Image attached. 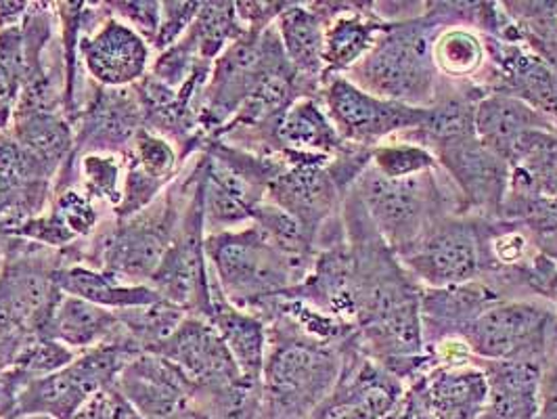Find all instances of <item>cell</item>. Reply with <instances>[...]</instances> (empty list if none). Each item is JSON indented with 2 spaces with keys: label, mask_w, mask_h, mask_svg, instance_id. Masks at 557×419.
Wrapping results in <instances>:
<instances>
[{
  "label": "cell",
  "mask_w": 557,
  "mask_h": 419,
  "mask_svg": "<svg viewBox=\"0 0 557 419\" xmlns=\"http://www.w3.org/2000/svg\"><path fill=\"white\" fill-rule=\"evenodd\" d=\"M478 2H423L418 15L388 22L375 47L346 76L362 90L413 108H430L443 76L434 63V42L448 28H472Z\"/></svg>",
  "instance_id": "1"
},
{
  "label": "cell",
  "mask_w": 557,
  "mask_h": 419,
  "mask_svg": "<svg viewBox=\"0 0 557 419\" xmlns=\"http://www.w3.org/2000/svg\"><path fill=\"white\" fill-rule=\"evenodd\" d=\"M269 346L256 419H314L342 373V346L305 334L283 315L267 319Z\"/></svg>",
  "instance_id": "2"
},
{
  "label": "cell",
  "mask_w": 557,
  "mask_h": 419,
  "mask_svg": "<svg viewBox=\"0 0 557 419\" xmlns=\"http://www.w3.org/2000/svg\"><path fill=\"white\" fill-rule=\"evenodd\" d=\"M197 160L185 178H176L166 194L131 219L99 224L88 244H74L76 264L97 269L128 285H149L176 235L183 212L194 194Z\"/></svg>",
  "instance_id": "3"
},
{
  "label": "cell",
  "mask_w": 557,
  "mask_h": 419,
  "mask_svg": "<svg viewBox=\"0 0 557 419\" xmlns=\"http://www.w3.org/2000/svg\"><path fill=\"white\" fill-rule=\"evenodd\" d=\"M352 189L396 256L413 248L443 219L470 214L441 167L407 178H388L369 167Z\"/></svg>",
  "instance_id": "4"
},
{
  "label": "cell",
  "mask_w": 557,
  "mask_h": 419,
  "mask_svg": "<svg viewBox=\"0 0 557 419\" xmlns=\"http://www.w3.org/2000/svg\"><path fill=\"white\" fill-rule=\"evenodd\" d=\"M206 258L226 303L250 312L305 280L253 223L206 235Z\"/></svg>",
  "instance_id": "5"
},
{
  "label": "cell",
  "mask_w": 557,
  "mask_h": 419,
  "mask_svg": "<svg viewBox=\"0 0 557 419\" xmlns=\"http://www.w3.org/2000/svg\"><path fill=\"white\" fill-rule=\"evenodd\" d=\"M457 340L482 361L549 365L557 357V308L543 298L503 300L480 312Z\"/></svg>",
  "instance_id": "6"
},
{
  "label": "cell",
  "mask_w": 557,
  "mask_h": 419,
  "mask_svg": "<svg viewBox=\"0 0 557 419\" xmlns=\"http://www.w3.org/2000/svg\"><path fill=\"white\" fill-rule=\"evenodd\" d=\"M139 353L124 344H106L78 353V357L55 373L34 378L17 394L13 416L74 419L99 392L115 386L120 371Z\"/></svg>",
  "instance_id": "7"
},
{
  "label": "cell",
  "mask_w": 557,
  "mask_h": 419,
  "mask_svg": "<svg viewBox=\"0 0 557 419\" xmlns=\"http://www.w3.org/2000/svg\"><path fill=\"white\" fill-rule=\"evenodd\" d=\"M398 260L425 289L480 280L486 271L484 219L472 214L443 219Z\"/></svg>",
  "instance_id": "8"
},
{
  "label": "cell",
  "mask_w": 557,
  "mask_h": 419,
  "mask_svg": "<svg viewBox=\"0 0 557 419\" xmlns=\"http://www.w3.org/2000/svg\"><path fill=\"white\" fill-rule=\"evenodd\" d=\"M201 172L197 160L194 194L183 212L176 235L162 264L149 281L162 300L183 308L187 315L210 319L212 315V275L206 258V219L201 204Z\"/></svg>",
  "instance_id": "9"
},
{
  "label": "cell",
  "mask_w": 557,
  "mask_h": 419,
  "mask_svg": "<svg viewBox=\"0 0 557 419\" xmlns=\"http://www.w3.org/2000/svg\"><path fill=\"white\" fill-rule=\"evenodd\" d=\"M281 51L275 24L264 32H246L224 49L212 65L199 103V126L206 137H212L233 120Z\"/></svg>",
  "instance_id": "10"
},
{
  "label": "cell",
  "mask_w": 557,
  "mask_h": 419,
  "mask_svg": "<svg viewBox=\"0 0 557 419\" xmlns=\"http://www.w3.org/2000/svg\"><path fill=\"white\" fill-rule=\"evenodd\" d=\"M321 103L339 137L362 149H373L425 122L428 110L375 97L348 76H330L323 83Z\"/></svg>",
  "instance_id": "11"
},
{
  "label": "cell",
  "mask_w": 557,
  "mask_h": 419,
  "mask_svg": "<svg viewBox=\"0 0 557 419\" xmlns=\"http://www.w3.org/2000/svg\"><path fill=\"white\" fill-rule=\"evenodd\" d=\"M407 386L382 365L364 357L357 334L342 344V373L314 419H384Z\"/></svg>",
  "instance_id": "12"
},
{
  "label": "cell",
  "mask_w": 557,
  "mask_h": 419,
  "mask_svg": "<svg viewBox=\"0 0 557 419\" xmlns=\"http://www.w3.org/2000/svg\"><path fill=\"white\" fill-rule=\"evenodd\" d=\"M438 167L457 187L472 217L502 219L511 168L475 135L446 140L432 149Z\"/></svg>",
  "instance_id": "13"
},
{
  "label": "cell",
  "mask_w": 557,
  "mask_h": 419,
  "mask_svg": "<svg viewBox=\"0 0 557 419\" xmlns=\"http://www.w3.org/2000/svg\"><path fill=\"white\" fill-rule=\"evenodd\" d=\"M74 124V153L59 176H67L74 164L88 153L124 156L145 128V115L133 86H97Z\"/></svg>",
  "instance_id": "14"
},
{
  "label": "cell",
  "mask_w": 557,
  "mask_h": 419,
  "mask_svg": "<svg viewBox=\"0 0 557 419\" xmlns=\"http://www.w3.org/2000/svg\"><path fill=\"white\" fill-rule=\"evenodd\" d=\"M153 353L176 365L194 382L197 394H223L253 386L242 375L223 337L203 317L187 315L178 330Z\"/></svg>",
  "instance_id": "15"
},
{
  "label": "cell",
  "mask_w": 557,
  "mask_h": 419,
  "mask_svg": "<svg viewBox=\"0 0 557 419\" xmlns=\"http://www.w3.org/2000/svg\"><path fill=\"white\" fill-rule=\"evenodd\" d=\"M113 389L147 419H174L191 409L197 394L194 382L156 353H139L131 359Z\"/></svg>",
  "instance_id": "16"
},
{
  "label": "cell",
  "mask_w": 557,
  "mask_h": 419,
  "mask_svg": "<svg viewBox=\"0 0 557 419\" xmlns=\"http://www.w3.org/2000/svg\"><path fill=\"white\" fill-rule=\"evenodd\" d=\"M78 57L88 78L103 88L135 86L151 67V47L113 15L99 28L84 32Z\"/></svg>",
  "instance_id": "17"
},
{
  "label": "cell",
  "mask_w": 557,
  "mask_h": 419,
  "mask_svg": "<svg viewBox=\"0 0 557 419\" xmlns=\"http://www.w3.org/2000/svg\"><path fill=\"white\" fill-rule=\"evenodd\" d=\"M346 192L335 181L330 164H287L269 187L267 199L292 214L317 239L327 224L339 217Z\"/></svg>",
  "instance_id": "18"
},
{
  "label": "cell",
  "mask_w": 557,
  "mask_h": 419,
  "mask_svg": "<svg viewBox=\"0 0 557 419\" xmlns=\"http://www.w3.org/2000/svg\"><path fill=\"white\" fill-rule=\"evenodd\" d=\"M283 296L300 300L357 328L359 287L355 258L348 248L346 233L334 244L319 248L307 278Z\"/></svg>",
  "instance_id": "19"
},
{
  "label": "cell",
  "mask_w": 557,
  "mask_h": 419,
  "mask_svg": "<svg viewBox=\"0 0 557 419\" xmlns=\"http://www.w3.org/2000/svg\"><path fill=\"white\" fill-rule=\"evenodd\" d=\"M317 7L325 17V78L346 76L369 56L388 20L375 2H317Z\"/></svg>",
  "instance_id": "20"
},
{
  "label": "cell",
  "mask_w": 557,
  "mask_h": 419,
  "mask_svg": "<svg viewBox=\"0 0 557 419\" xmlns=\"http://www.w3.org/2000/svg\"><path fill=\"white\" fill-rule=\"evenodd\" d=\"M513 300L499 281L493 278L421 292V321L425 346L432 348L445 340L457 337L486 308Z\"/></svg>",
  "instance_id": "21"
},
{
  "label": "cell",
  "mask_w": 557,
  "mask_h": 419,
  "mask_svg": "<svg viewBox=\"0 0 557 419\" xmlns=\"http://www.w3.org/2000/svg\"><path fill=\"white\" fill-rule=\"evenodd\" d=\"M432 419H478L488 403V382L472 361L436 365L407 386Z\"/></svg>",
  "instance_id": "22"
},
{
  "label": "cell",
  "mask_w": 557,
  "mask_h": 419,
  "mask_svg": "<svg viewBox=\"0 0 557 419\" xmlns=\"http://www.w3.org/2000/svg\"><path fill=\"white\" fill-rule=\"evenodd\" d=\"M275 156L287 164H330L348 143L339 137L321 99L302 97L283 113L273 131Z\"/></svg>",
  "instance_id": "23"
},
{
  "label": "cell",
  "mask_w": 557,
  "mask_h": 419,
  "mask_svg": "<svg viewBox=\"0 0 557 419\" xmlns=\"http://www.w3.org/2000/svg\"><path fill=\"white\" fill-rule=\"evenodd\" d=\"M474 363L488 382V403L478 419H534L541 409V382L545 363L536 361H482Z\"/></svg>",
  "instance_id": "24"
},
{
  "label": "cell",
  "mask_w": 557,
  "mask_h": 419,
  "mask_svg": "<svg viewBox=\"0 0 557 419\" xmlns=\"http://www.w3.org/2000/svg\"><path fill=\"white\" fill-rule=\"evenodd\" d=\"M208 321L223 337L242 375L253 386H260L262 369L267 361V346H269L267 323L250 310L233 307L231 303H226L214 278H212V315Z\"/></svg>",
  "instance_id": "25"
},
{
  "label": "cell",
  "mask_w": 557,
  "mask_h": 419,
  "mask_svg": "<svg viewBox=\"0 0 557 419\" xmlns=\"http://www.w3.org/2000/svg\"><path fill=\"white\" fill-rule=\"evenodd\" d=\"M281 47L292 67L308 81H325V17L317 2H287L275 22Z\"/></svg>",
  "instance_id": "26"
},
{
  "label": "cell",
  "mask_w": 557,
  "mask_h": 419,
  "mask_svg": "<svg viewBox=\"0 0 557 419\" xmlns=\"http://www.w3.org/2000/svg\"><path fill=\"white\" fill-rule=\"evenodd\" d=\"M557 128L543 113L532 110L524 101L491 93L475 108V137L493 153L509 164L511 151L530 131Z\"/></svg>",
  "instance_id": "27"
},
{
  "label": "cell",
  "mask_w": 557,
  "mask_h": 419,
  "mask_svg": "<svg viewBox=\"0 0 557 419\" xmlns=\"http://www.w3.org/2000/svg\"><path fill=\"white\" fill-rule=\"evenodd\" d=\"M49 337L65 344L76 353H84L106 344H124L133 348L126 342L117 310L97 307L92 303L65 296V294L57 305L55 315L49 328Z\"/></svg>",
  "instance_id": "28"
},
{
  "label": "cell",
  "mask_w": 557,
  "mask_h": 419,
  "mask_svg": "<svg viewBox=\"0 0 557 419\" xmlns=\"http://www.w3.org/2000/svg\"><path fill=\"white\" fill-rule=\"evenodd\" d=\"M9 133L45 168L53 181L74 153V126L61 112H32L15 115Z\"/></svg>",
  "instance_id": "29"
},
{
  "label": "cell",
  "mask_w": 557,
  "mask_h": 419,
  "mask_svg": "<svg viewBox=\"0 0 557 419\" xmlns=\"http://www.w3.org/2000/svg\"><path fill=\"white\" fill-rule=\"evenodd\" d=\"M55 281L65 296L110 310L147 307L162 300L149 285H128L86 264H63L55 273Z\"/></svg>",
  "instance_id": "30"
},
{
  "label": "cell",
  "mask_w": 557,
  "mask_h": 419,
  "mask_svg": "<svg viewBox=\"0 0 557 419\" xmlns=\"http://www.w3.org/2000/svg\"><path fill=\"white\" fill-rule=\"evenodd\" d=\"M248 29L239 22L235 2H201L194 24L185 36L196 47L197 56L214 63L224 49L239 40Z\"/></svg>",
  "instance_id": "31"
},
{
  "label": "cell",
  "mask_w": 557,
  "mask_h": 419,
  "mask_svg": "<svg viewBox=\"0 0 557 419\" xmlns=\"http://www.w3.org/2000/svg\"><path fill=\"white\" fill-rule=\"evenodd\" d=\"M434 63L443 78L474 83L486 65L482 36L472 28H448L434 42Z\"/></svg>",
  "instance_id": "32"
},
{
  "label": "cell",
  "mask_w": 557,
  "mask_h": 419,
  "mask_svg": "<svg viewBox=\"0 0 557 419\" xmlns=\"http://www.w3.org/2000/svg\"><path fill=\"white\" fill-rule=\"evenodd\" d=\"M117 317L122 321L126 342L137 353H153L178 330L187 312L183 308L170 305L166 300H160L147 307L117 310Z\"/></svg>",
  "instance_id": "33"
},
{
  "label": "cell",
  "mask_w": 557,
  "mask_h": 419,
  "mask_svg": "<svg viewBox=\"0 0 557 419\" xmlns=\"http://www.w3.org/2000/svg\"><path fill=\"white\" fill-rule=\"evenodd\" d=\"M67 181H76L84 196L97 206L108 204L115 210L124 189V158L115 153L83 156L72 168Z\"/></svg>",
  "instance_id": "34"
},
{
  "label": "cell",
  "mask_w": 557,
  "mask_h": 419,
  "mask_svg": "<svg viewBox=\"0 0 557 419\" xmlns=\"http://www.w3.org/2000/svg\"><path fill=\"white\" fill-rule=\"evenodd\" d=\"M122 158L126 168L137 170L143 176H149L164 187H170L181 176L183 158L176 145L147 128L140 131Z\"/></svg>",
  "instance_id": "35"
},
{
  "label": "cell",
  "mask_w": 557,
  "mask_h": 419,
  "mask_svg": "<svg viewBox=\"0 0 557 419\" xmlns=\"http://www.w3.org/2000/svg\"><path fill=\"white\" fill-rule=\"evenodd\" d=\"M371 167L388 178H407L438 168V162L423 145L394 137L371 149Z\"/></svg>",
  "instance_id": "36"
},
{
  "label": "cell",
  "mask_w": 557,
  "mask_h": 419,
  "mask_svg": "<svg viewBox=\"0 0 557 419\" xmlns=\"http://www.w3.org/2000/svg\"><path fill=\"white\" fill-rule=\"evenodd\" d=\"M78 357L76 350L67 348L65 344L51 340V337H38L32 335L22 353L17 355L13 369L24 373L28 380L42 378L49 373H55L65 365L72 363Z\"/></svg>",
  "instance_id": "37"
},
{
  "label": "cell",
  "mask_w": 557,
  "mask_h": 419,
  "mask_svg": "<svg viewBox=\"0 0 557 419\" xmlns=\"http://www.w3.org/2000/svg\"><path fill=\"white\" fill-rule=\"evenodd\" d=\"M49 210L57 214L61 219V223L76 235L78 242L92 237V233L101 224L97 204L84 196L78 187L55 192L51 204H49Z\"/></svg>",
  "instance_id": "38"
},
{
  "label": "cell",
  "mask_w": 557,
  "mask_h": 419,
  "mask_svg": "<svg viewBox=\"0 0 557 419\" xmlns=\"http://www.w3.org/2000/svg\"><path fill=\"white\" fill-rule=\"evenodd\" d=\"M113 17L135 29L140 38L151 47L160 22H162V2L156 0H135V2H108Z\"/></svg>",
  "instance_id": "39"
},
{
  "label": "cell",
  "mask_w": 557,
  "mask_h": 419,
  "mask_svg": "<svg viewBox=\"0 0 557 419\" xmlns=\"http://www.w3.org/2000/svg\"><path fill=\"white\" fill-rule=\"evenodd\" d=\"M199 9L201 2H162V22L151 49L162 53L172 45H176L194 24Z\"/></svg>",
  "instance_id": "40"
},
{
  "label": "cell",
  "mask_w": 557,
  "mask_h": 419,
  "mask_svg": "<svg viewBox=\"0 0 557 419\" xmlns=\"http://www.w3.org/2000/svg\"><path fill=\"white\" fill-rule=\"evenodd\" d=\"M239 22L248 32H264L277 22L287 2H235Z\"/></svg>",
  "instance_id": "41"
},
{
  "label": "cell",
  "mask_w": 557,
  "mask_h": 419,
  "mask_svg": "<svg viewBox=\"0 0 557 419\" xmlns=\"http://www.w3.org/2000/svg\"><path fill=\"white\" fill-rule=\"evenodd\" d=\"M26 382L28 378L15 369L0 375V419L11 418L15 414L17 394Z\"/></svg>",
  "instance_id": "42"
},
{
  "label": "cell",
  "mask_w": 557,
  "mask_h": 419,
  "mask_svg": "<svg viewBox=\"0 0 557 419\" xmlns=\"http://www.w3.org/2000/svg\"><path fill=\"white\" fill-rule=\"evenodd\" d=\"M534 419H557V357L545 367L541 382V409Z\"/></svg>",
  "instance_id": "43"
},
{
  "label": "cell",
  "mask_w": 557,
  "mask_h": 419,
  "mask_svg": "<svg viewBox=\"0 0 557 419\" xmlns=\"http://www.w3.org/2000/svg\"><path fill=\"white\" fill-rule=\"evenodd\" d=\"M74 419H115L110 391L99 392L97 396H92Z\"/></svg>",
  "instance_id": "44"
},
{
  "label": "cell",
  "mask_w": 557,
  "mask_h": 419,
  "mask_svg": "<svg viewBox=\"0 0 557 419\" xmlns=\"http://www.w3.org/2000/svg\"><path fill=\"white\" fill-rule=\"evenodd\" d=\"M110 396H112L113 418L115 419H147L140 416L139 411L120 394L115 389H110Z\"/></svg>",
  "instance_id": "45"
},
{
  "label": "cell",
  "mask_w": 557,
  "mask_h": 419,
  "mask_svg": "<svg viewBox=\"0 0 557 419\" xmlns=\"http://www.w3.org/2000/svg\"><path fill=\"white\" fill-rule=\"evenodd\" d=\"M11 242H13V235H11L9 226L0 221V275H2L4 264H7V258H9Z\"/></svg>",
  "instance_id": "46"
},
{
  "label": "cell",
  "mask_w": 557,
  "mask_h": 419,
  "mask_svg": "<svg viewBox=\"0 0 557 419\" xmlns=\"http://www.w3.org/2000/svg\"><path fill=\"white\" fill-rule=\"evenodd\" d=\"M541 298L547 300V303H552V305L557 308V271L547 280V283H545V287H543V292H541Z\"/></svg>",
  "instance_id": "47"
},
{
  "label": "cell",
  "mask_w": 557,
  "mask_h": 419,
  "mask_svg": "<svg viewBox=\"0 0 557 419\" xmlns=\"http://www.w3.org/2000/svg\"><path fill=\"white\" fill-rule=\"evenodd\" d=\"M174 419H197V414L194 409H187L185 414H181V416H176Z\"/></svg>",
  "instance_id": "48"
},
{
  "label": "cell",
  "mask_w": 557,
  "mask_h": 419,
  "mask_svg": "<svg viewBox=\"0 0 557 419\" xmlns=\"http://www.w3.org/2000/svg\"><path fill=\"white\" fill-rule=\"evenodd\" d=\"M7 419H49V418H40V416H11V418Z\"/></svg>",
  "instance_id": "49"
}]
</instances>
